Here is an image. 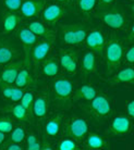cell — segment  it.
I'll return each instance as SVG.
<instances>
[{"instance_id":"37","label":"cell","mask_w":134,"mask_h":150,"mask_svg":"<svg viewBox=\"0 0 134 150\" xmlns=\"http://www.w3.org/2000/svg\"><path fill=\"white\" fill-rule=\"evenodd\" d=\"M1 149H7V150H22L23 147L21 144L14 143V142H11L9 140L7 143H4L1 146H0Z\"/></svg>"},{"instance_id":"8","label":"cell","mask_w":134,"mask_h":150,"mask_svg":"<svg viewBox=\"0 0 134 150\" xmlns=\"http://www.w3.org/2000/svg\"><path fill=\"white\" fill-rule=\"evenodd\" d=\"M84 42H85L86 47L92 52L95 53L96 56H99V57L104 56V50H105L106 42H107V39H106L105 34L101 30L95 28V30L87 32L86 37L84 39Z\"/></svg>"},{"instance_id":"39","label":"cell","mask_w":134,"mask_h":150,"mask_svg":"<svg viewBox=\"0 0 134 150\" xmlns=\"http://www.w3.org/2000/svg\"><path fill=\"white\" fill-rule=\"evenodd\" d=\"M125 111H127V115L132 119L134 116V100H129L125 105Z\"/></svg>"},{"instance_id":"5","label":"cell","mask_w":134,"mask_h":150,"mask_svg":"<svg viewBox=\"0 0 134 150\" xmlns=\"http://www.w3.org/2000/svg\"><path fill=\"white\" fill-rule=\"evenodd\" d=\"M87 133H88V122L81 116L71 115L66 122L63 121V126H62L63 137H70L76 140L78 143H81L84 140Z\"/></svg>"},{"instance_id":"29","label":"cell","mask_w":134,"mask_h":150,"mask_svg":"<svg viewBox=\"0 0 134 150\" xmlns=\"http://www.w3.org/2000/svg\"><path fill=\"white\" fill-rule=\"evenodd\" d=\"M26 128L24 125H19L16 127L13 128V131H11V134H10V140L11 142H14V143L18 144H22L24 140H25L26 137Z\"/></svg>"},{"instance_id":"28","label":"cell","mask_w":134,"mask_h":150,"mask_svg":"<svg viewBox=\"0 0 134 150\" xmlns=\"http://www.w3.org/2000/svg\"><path fill=\"white\" fill-rule=\"evenodd\" d=\"M57 148L60 150H80L78 143L74 139L70 138V137H62L58 142Z\"/></svg>"},{"instance_id":"38","label":"cell","mask_w":134,"mask_h":150,"mask_svg":"<svg viewBox=\"0 0 134 150\" xmlns=\"http://www.w3.org/2000/svg\"><path fill=\"white\" fill-rule=\"evenodd\" d=\"M24 142L26 143V147H29L31 145H33V144L37 143V136L35 135V133H33V132H29V133H26V137Z\"/></svg>"},{"instance_id":"15","label":"cell","mask_w":134,"mask_h":150,"mask_svg":"<svg viewBox=\"0 0 134 150\" xmlns=\"http://www.w3.org/2000/svg\"><path fill=\"white\" fill-rule=\"evenodd\" d=\"M23 65L24 63L22 60L11 61L6 64V67L0 71V86L4 85V84L14 85V81L18 75V72L20 71V69L22 68Z\"/></svg>"},{"instance_id":"6","label":"cell","mask_w":134,"mask_h":150,"mask_svg":"<svg viewBox=\"0 0 134 150\" xmlns=\"http://www.w3.org/2000/svg\"><path fill=\"white\" fill-rule=\"evenodd\" d=\"M97 16L101 20V22L106 24L112 30H122L127 25V19L123 11L119 7L103 8L98 9Z\"/></svg>"},{"instance_id":"34","label":"cell","mask_w":134,"mask_h":150,"mask_svg":"<svg viewBox=\"0 0 134 150\" xmlns=\"http://www.w3.org/2000/svg\"><path fill=\"white\" fill-rule=\"evenodd\" d=\"M13 88L14 86L13 85H9V84H4V85H1L0 86V90H1V95L4 99H8L10 100L12 95V91H13Z\"/></svg>"},{"instance_id":"44","label":"cell","mask_w":134,"mask_h":150,"mask_svg":"<svg viewBox=\"0 0 134 150\" xmlns=\"http://www.w3.org/2000/svg\"><path fill=\"white\" fill-rule=\"evenodd\" d=\"M70 1L71 0H56L57 4H62V6H67Z\"/></svg>"},{"instance_id":"2","label":"cell","mask_w":134,"mask_h":150,"mask_svg":"<svg viewBox=\"0 0 134 150\" xmlns=\"http://www.w3.org/2000/svg\"><path fill=\"white\" fill-rule=\"evenodd\" d=\"M80 107L87 115L98 123L106 122L112 114L111 101L103 93H98L93 99L85 101Z\"/></svg>"},{"instance_id":"40","label":"cell","mask_w":134,"mask_h":150,"mask_svg":"<svg viewBox=\"0 0 134 150\" xmlns=\"http://www.w3.org/2000/svg\"><path fill=\"white\" fill-rule=\"evenodd\" d=\"M115 0H97V9L110 7Z\"/></svg>"},{"instance_id":"30","label":"cell","mask_w":134,"mask_h":150,"mask_svg":"<svg viewBox=\"0 0 134 150\" xmlns=\"http://www.w3.org/2000/svg\"><path fill=\"white\" fill-rule=\"evenodd\" d=\"M34 97H35L34 90H27V91H24V94L21 98V105L27 111H30L31 113H32V105H33Z\"/></svg>"},{"instance_id":"19","label":"cell","mask_w":134,"mask_h":150,"mask_svg":"<svg viewBox=\"0 0 134 150\" xmlns=\"http://www.w3.org/2000/svg\"><path fill=\"white\" fill-rule=\"evenodd\" d=\"M27 28L35 34L37 37L46 39L49 41H55L56 39V32L53 30H50L47 25H45L44 23L39 22V21H33L27 25Z\"/></svg>"},{"instance_id":"33","label":"cell","mask_w":134,"mask_h":150,"mask_svg":"<svg viewBox=\"0 0 134 150\" xmlns=\"http://www.w3.org/2000/svg\"><path fill=\"white\" fill-rule=\"evenodd\" d=\"M64 71L67 72L68 74L73 76V75L76 74V72L78 70V58H75L73 60H71L69 63L66 65V68L63 69Z\"/></svg>"},{"instance_id":"31","label":"cell","mask_w":134,"mask_h":150,"mask_svg":"<svg viewBox=\"0 0 134 150\" xmlns=\"http://www.w3.org/2000/svg\"><path fill=\"white\" fill-rule=\"evenodd\" d=\"M13 129V122H12V117L10 116H4L0 117V132L4 133H10Z\"/></svg>"},{"instance_id":"27","label":"cell","mask_w":134,"mask_h":150,"mask_svg":"<svg viewBox=\"0 0 134 150\" xmlns=\"http://www.w3.org/2000/svg\"><path fill=\"white\" fill-rule=\"evenodd\" d=\"M80 56V51L74 50V49H60L59 52V63L60 67L62 69L66 68L71 60H73L75 58H78Z\"/></svg>"},{"instance_id":"42","label":"cell","mask_w":134,"mask_h":150,"mask_svg":"<svg viewBox=\"0 0 134 150\" xmlns=\"http://www.w3.org/2000/svg\"><path fill=\"white\" fill-rule=\"evenodd\" d=\"M26 149H29V150H41V144L39 143V142H37V143L33 144V145H31V146L26 147Z\"/></svg>"},{"instance_id":"45","label":"cell","mask_w":134,"mask_h":150,"mask_svg":"<svg viewBox=\"0 0 134 150\" xmlns=\"http://www.w3.org/2000/svg\"><path fill=\"white\" fill-rule=\"evenodd\" d=\"M130 1H133V0H130Z\"/></svg>"},{"instance_id":"18","label":"cell","mask_w":134,"mask_h":150,"mask_svg":"<svg viewBox=\"0 0 134 150\" xmlns=\"http://www.w3.org/2000/svg\"><path fill=\"white\" fill-rule=\"evenodd\" d=\"M83 142L85 148L88 150L109 149V142L107 138L99 135L98 133H87Z\"/></svg>"},{"instance_id":"26","label":"cell","mask_w":134,"mask_h":150,"mask_svg":"<svg viewBox=\"0 0 134 150\" xmlns=\"http://www.w3.org/2000/svg\"><path fill=\"white\" fill-rule=\"evenodd\" d=\"M78 13L87 19L97 9V0H74Z\"/></svg>"},{"instance_id":"25","label":"cell","mask_w":134,"mask_h":150,"mask_svg":"<svg viewBox=\"0 0 134 150\" xmlns=\"http://www.w3.org/2000/svg\"><path fill=\"white\" fill-rule=\"evenodd\" d=\"M33 84H34V79L33 76H32V74H31L29 68H26V67L23 68L22 67V68L20 69V71L18 72L16 77H15L14 86L25 89L29 86H32Z\"/></svg>"},{"instance_id":"32","label":"cell","mask_w":134,"mask_h":150,"mask_svg":"<svg viewBox=\"0 0 134 150\" xmlns=\"http://www.w3.org/2000/svg\"><path fill=\"white\" fill-rule=\"evenodd\" d=\"M23 0H2L4 6L6 7L7 10L12 12H18L21 8Z\"/></svg>"},{"instance_id":"3","label":"cell","mask_w":134,"mask_h":150,"mask_svg":"<svg viewBox=\"0 0 134 150\" xmlns=\"http://www.w3.org/2000/svg\"><path fill=\"white\" fill-rule=\"evenodd\" d=\"M105 61H106V74L110 75L120 68L123 62L124 46L123 42L113 33L110 35L108 41L106 42L104 50Z\"/></svg>"},{"instance_id":"36","label":"cell","mask_w":134,"mask_h":150,"mask_svg":"<svg viewBox=\"0 0 134 150\" xmlns=\"http://www.w3.org/2000/svg\"><path fill=\"white\" fill-rule=\"evenodd\" d=\"M23 94H24V89L23 88H20V87L14 86L13 88V91H12L11 98H10V101L11 102H16L20 101L21 98H22Z\"/></svg>"},{"instance_id":"22","label":"cell","mask_w":134,"mask_h":150,"mask_svg":"<svg viewBox=\"0 0 134 150\" xmlns=\"http://www.w3.org/2000/svg\"><path fill=\"white\" fill-rule=\"evenodd\" d=\"M111 86L115 85H120V84H129V85H133L134 84V70L133 67H127V68L120 70L117 72L113 77H110L108 79Z\"/></svg>"},{"instance_id":"12","label":"cell","mask_w":134,"mask_h":150,"mask_svg":"<svg viewBox=\"0 0 134 150\" xmlns=\"http://www.w3.org/2000/svg\"><path fill=\"white\" fill-rule=\"evenodd\" d=\"M132 123L128 115H117L113 117L112 122L107 129V134L110 136H123L128 135L131 132Z\"/></svg>"},{"instance_id":"35","label":"cell","mask_w":134,"mask_h":150,"mask_svg":"<svg viewBox=\"0 0 134 150\" xmlns=\"http://www.w3.org/2000/svg\"><path fill=\"white\" fill-rule=\"evenodd\" d=\"M123 62L125 64H130L132 65L134 62V46L131 45L130 48L127 50V52L123 56Z\"/></svg>"},{"instance_id":"7","label":"cell","mask_w":134,"mask_h":150,"mask_svg":"<svg viewBox=\"0 0 134 150\" xmlns=\"http://www.w3.org/2000/svg\"><path fill=\"white\" fill-rule=\"evenodd\" d=\"M18 38H19L21 45L23 46V51H24V67L30 68L31 65V54L33 50L34 46L36 45L38 41V37L35 34H33L27 27H22L18 32Z\"/></svg>"},{"instance_id":"14","label":"cell","mask_w":134,"mask_h":150,"mask_svg":"<svg viewBox=\"0 0 134 150\" xmlns=\"http://www.w3.org/2000/svg\"><path fill=\"white\" fill-rule=\"evenodd\" d=\"M52 44H53L52 41L43 39L41 41H37L36 45L34 46L32 54H31V61L34 63L35 69L39 68L41 62L49 56V53L51 51Z\"/></svg>"},{"instance_id":"17","label":"cell","mask_w":134,"mask_h":150,"mask_svg":"<svg viewBox=\"0 0 134 150\" xmlns=\"http://www.w3.org/2000/svg\"><path fill=\"white\" fill-rule=\"evenodd\" d=\"M97 69V56L91 50L86 51L82 57V62L80 67V72L83 79H86L88 76L93 75Z\"/></svg>"},{"instance_id":"10","label":"cell","mask_w":134,"mask_h":150,"mask_svg":"<svg viewBox=\"0 0 134 150\" xmlns=\"http://www.w3.org/2000/svg\"><path fill=\"white\" fill-rule=\"evenodd\" d=\"M64 121V114L62 112H57L46 121L44 125L45 139H56L62 131Z\"/></svg>"},{"instance_id":"4","label":"cell","mask_w":134,"mask_h":150,"mask_svg":"<svg viewBox=\"0 0 134 150\" xmlns=\"http://www.w3.org/2000/svg\"><path fill=\"white\" fill-rule=\"evenodd\" d=\"M87 28L82 23L62 24L60 26L59 36L61 44L64 46H78L84 42Z\"/></svg>"},{"instance_id":"11","label":"cell","mask_w":134,"mask_h":150,"mask_svg":"<svg viewBox=\"0 0 134 150\" xmlns=\"http://www.w3.org/2000/svg\"><path fill=\"white\" fill-rule=\"evenodd\" d=\"M64 14H66V9L62 4H50L48 6H45L44 10L41 11L43 23L47 26H52L62 19Z\"/></svg>"},{"instance_id":"13","label":"cell","mask_w":134,"mask_h":150,"mask_svg":"<svg viewBox=\"0 0 134 150\" xmlns=\"http://www.w3.org/2000/svg\"><path fill=\"white\" fill-rule=\"evenodd\" d=\"M45 6H46V0H25L22 1L19 10L20 14L25 20L35 19L41 13Z\"/></svg>"},{"instance_id":"20","label":"cell","mask_w":134,"mask_h":150,"mask_svg":"<svg viewBox=\"0 0 134 150\" xmlns=\"http://www.w3.org/2000/svg\"><path fill=\"white\" fill-rule=\"evenodd\" d=\"M19 52L8 39L0 38V65H6L13 61Z\"/></svg>"},{"instance_id":"1","label":"cell","mask_w":134,"mask_h":150,"mask_svg":"<svg viewBox=\"0 0 134 150\" xmlns=\"http://www.w3.org/2000/svg\"><path fill=\"white\" fill-rule=\"evenodd\" d=\"M74 91V84L66 77L57 79L50 85V105L58 109L68 110L71 107L72 96Z\"/></svg>"},{"instance_id":"9","label":"cell","mask_w":134,"mask_h":150,"mask_svg":"<svg viewBox=\"0 0 134 150\" xmlns=\"http://www.w3.org/2000/svg\"><path fill=\"white\" fill-rule=\"evenodd\" d=\"M49 107H50L49 93L45 91V90H41L34 97L33 105H32V114L37 120H44L48 114Z\"/></svg>"},{"instance_id":"24","label":"cell","mask_w":134,"mask_h":150,"mask_svg":"<svg viewBox=\"0 0 134 150\" xmlns=\"http://www.w3.org/2000/svg\"><path fill=\"white\" fill-rule=\"evenodd\" d=\"M2 27H4V32L6 34H10L12 32H14L18 27H19L20 23H21V16L18 13L12 11L4 12L2 14Z\"/></svg>"},{"instance_id":"43","label":"cell","mask_w":134,"mask_h":150,"mask_svg":"<svg viewBox=\"0 0 134 150\" xmlns=\"http://www.w3.org/2000/svg\"><path fill=\"white\" fill-rule=\"evenodd\" d=\"M4 140H6V133L0 132V146L4 143Z\"/></svg>"},{"instance_id":"41","label":"cell","mask_w":134,"mask_h":150,"mask_svg":"<svg viewBox=\"0 0 134 150\" xmlns=\"http://www.w3.org/2000/svg\"><path fill=\"white\" fill-rule=\"evenodd\" d=\"M127 41L128 44H130L132 45L134 42V27H133V24L131 25L130 30H129V33H128V36H127Z\"/></svg>"},{"instance_id":"23","label":"cell","mask_w":134,"mask_h":150,"mask_svg":"<svg viewBox=\"0 0 134 150\" xmlns=\"http://www.w3.org/2000/svg\"><path fill=\"white\" fill-rule=\"evenodd\" d=\"M39 67H41V73L46 77H56L57 75L59 74L60 71L59 58H57L56 56L47 57L41 62Z\"/></svg>"},{"instance_id":"21","label":"cell","mask_w":134,"mask_h":150,"mask_svg":"<svg viewBox=\"0 0 134 150\" xmlns=\"http://www.w3.org/2000/svg\"><path fill=\"white\" fill-rule=\"evenodd\" d=\"M99 91L93 84H84L81 85L78 89L73 91L72 96V102L78 101H88L91 99H93Z\"/></svg>"},{"instance_id":"16","label":"cell","mask_w":134,"mask_h":150,"mask_svg":"<svg viewBox=\"0 0 134 150\" xmlns=\"http://www.w3.org/2000/svg\"><path fill=\"white\" fill-rule=\"evenodd\" d=\"M1 110L4 111V113L10 114L11 116L14 117L15 120L20 121V122H22V123L31 124L32 121H33V114H32L30 111H27L21 103L7 105Z\"/></svg>"}]
</instances>
